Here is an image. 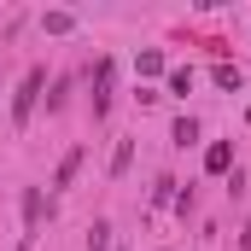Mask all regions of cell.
I'll return each mask as SVG.
<instances>
[{"mask_svg": "<svg viewBox=\"0 0 251 251\" xmlns=\"http://www.w3.org/2000/svg\"><path fill=\"white\" fill-rule=\"evenodd\" d=\"M128 158H134V140H117V152H111V176H123Z\"/></svg>", "mask_w": 251, "mask_h": 251, "instance_id": "cell-9", "label": "cell"}, {"mask_svg": "<svg viewBox=\"0 0 251 251\" xmlns=\"http://www.w3.org/2000/svg\"><path fill=\"white\" fill-rule=\"evenodd\" d=\"M76 170H82V146H76V152H64V164H59V176H53V187H70V181H76Z\"/></svg>", "mask_w": 251, "mask_h": 251, "instance_id": "cell-5", "label": "cell"}, {"mask_svg": "<svg viewBox=\"0 0 251 251\" xmlns=\"http://www.w3.org/2000/svg\"><path fill=\"white\" fill-rule=\"evenodd\" d=\"M170 134H176V146H193V140H199V123H193V117H176Z\"/></svg>", "mask_w": 251, "mask_h": 251, "instance_id": "cell-8", "label": "cell"}, {"mask_svg": "<svg viewBox=\"0 0 251 251\" xmlns=\"http://www.w3.org/2000/svg\"><path fill=\"white\" fill-rule=\"evenodd\" d=\"M111 82H117V64L100 59V64H94V117H105V111H111Z\"/></svg>", "mask_w": 251, "mask_h": 251, "instance_id": "cell-2", "label": "cell"}, {"mask_svg": "<svg viewBox=\"0 0 251 251\" xmlns=\"http://www.w3.org/2000/svg\"><path fill=\"white\" fill-rule=\"evenodd\" d=\"M134 64H140V76H158V70H164V53H152V47H146Z\"/></svg>", "mask_w": 251, "mask_h": 251, "instance_id": "cell-10", "label": "cell"}, {"mask_svg": "<svg viewBox=\"0 0 251 251\" xmlns=\"http://www.w3.org/2000/svg\"><path fill=\"white\" fill-rule=\"evenodd\" d=\"M193 88V70H170V94H187Z\"/></svg>", "mask_w": 251, "mask_h": 251, "instance_id": "cell-12", "label": "cell"}, {"mask_svg": "<svg viewBox=\"0 0 251 251\" xmlns=\"http://www.w3.org/2000/svg\"><path fill=\"white\" fill-rule=\"evenodd\" d=\"M70 24H76V18H70V12H47V35H64V29H70Z\"/></svg>", "mask_w": 251, "mask_h": 251, "instance_id": "cell-11", "label": "cell"}, {"mask_svg": "<svg viewBox=\"0 0 251 251\" xmlns=\"http://www.w3.org/2000/svg\"><path fill=\"white\" fill-rule=\"evenodd\" d=\"M18 251H29V240H24V246H18Z\"/></svg>", "mask_w": 251, "mask_h": 251, "instance_id": "cell-13", "label": "cell"}, {"mask_svg": "<svg viewBox=\"0 0 251 251\" xmlns=\"http://www.w3.org/2000/svg\"><path fill=\"white\" fill-rule=\"evenodd\" d=\"M210 82H216V88H228V94H240V64H216V70H210Z\"/></svg>", "mask_w": 251, "mask_h": 251, "instance_id": "cell-6", "label": "cell"}, {"mask_svg": "<svg viewBox=\"0 0 251 251\" xmlns=\"http://www.w3.org/2000/svg\"><path fill=\"white\" fill-rule=\"evenodd\" d=\"M88 251H111V222H94L88 228Z\"/></svg>", "mask_w": 251, "mask_h": 251, "instance_id": "cell-7", "label": "cell"}, {"mask_svg": "<svg viewBox=\"0 0 251 251\" xmlns=\"http://www.w3.org/2000/svg\"><path fill=\"white\" fill-rule=\"evenodd\" d=\"M228 164H234V146H228V140L204 146V170H210V176H228Z\"/></svg>", "mask_w": 251, "mask_h": 251, "instance_id": "cell-3", "label": "cell"}, {"mask_svg": "<svg viewBox=\"0 0 251 251\" xmlns=\"http://www.w3.org/2000/svg\"><path fill=\"white\" fill-rule=\"evenodd\" d=\"M41 88H47V70H41V64H29V70H24V82H18V94H12V128L29 123V111H35Z\"/></svg>", "mask_w": 251, "mask_h": 251, "instance_id": "cell-1", "label": "cell"}, {"mask_svg": "<svg viewBox=\"0 0 251 251\" xmlns=\"http://www.w3.org/2000/svg\"><path fill=\"white\" fill-rule=\"evenodd\" d=\"M41 210H47V204H41V187H24V228H29V234L41 228ZM29 234H24V240H29Z\"/></svg>", "mask_w": 251, "mask_h": 251, "instance_id": "cell-4", "label": "cell"}]
</instances>
